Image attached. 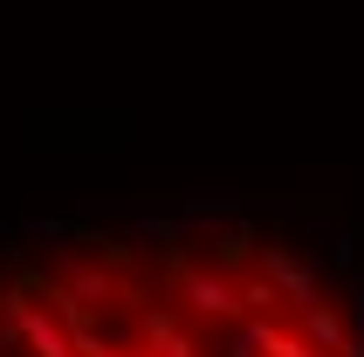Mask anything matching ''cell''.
I'll use <instances>...</instances> for the list:
<instances>
[{"mask_svg": "<svg viewBox=\"0 0 364 357\" xmlns=\"http://www.w3.org/2000/svg\"><path fill=\"white\" fill-rule=\"evenodd\" d=\"M227 357H262V351H255V343H247V330H241V343H234Z\"/></svg>", "mask_w": 364, "mask_h": 357, "instance_id": "cell-9", "label": "cell"}, {"mask_svg": "<svg viewBox=\"0 0 364 357\" xmlns=\"http://www.w3.org/2000/svg\"><path fill=\"white\" fill-rule=\"evenodd\" d=\"M138 337H144V351H151V357H206L200 337H193L172 309H144V316H138Z\"/></svg>", "mask_w": 364, "mask_h": 357, "instance_id": "cell-3", "label": "cell"}, {"mask_svg": "<svg viewBox=\"0 0 364 357\" xmlns=\"http://www.w3.org/2000/svg\"><path fill=\"white\" fill-rule=\"evenodd\" d=\"M296 330L309 337V351H323V357H337V343L350 337V323L337 316V302H323V296H309L303 309H296Z\"/></svg>", "mask_w": 364, "mask_h": 357, "instance_id": "cell-5", "label": "cell"}, {"mask_svg": "<svg viewBox=\"0 0 364 357\" xmlns=\"http://www.w3.org/2000/svg\"><path fill=\"white\" fill-rule=\"evenodd\" d=\"M172 282H179V302L193 309V316L206 323H241V289H234V275L227 268H193V261H172Z\"/></svg>", "mask_w": 364, "mask_h": 357, "instance_id": "cell-1", "label": "cell"}, {"mask_svg": "<svg viewBox=\"0 0 364 357\" xmlns=\"http://www.w3.org/2000/svg\"><path fill=\"white\" fill-rule=\"evenodd\" d=\"M62 289L76 302H138L131 289H117V268H103V261H62Z\"/></svg>", "mask_w": 364, "mask_h": 357, "instance_id": "cell-2", "label": "cell"}, {"mask_svg": "<svg viewBox=\"0 0 364 357\" xmlns=\"http://www.w3.org/2000/svg\"><path fill=\"white\" fill-rule=\"evenodd\" d=\"M247 255H255V234H247V227H234V234H220V240H213V268H227V275H234Z\"/></svg>", "mask_w": 364, "mask_h": 357, "instance_id": "cell-7", "label": "cell"}, {"mask_svg": "<svg viewBox=\"0 0 364 357\" xmlns=\"http://www.w3.org/2000/svg\"><path fill=\"white\" fill-rule=\"evenodd\" d=\"M268 282H275V296L282 302H296V309H303L309 296H323V289H316V268H309V261H296V255H282V247H268Z\"/></svg>", "mask_w": 364, "mask_h": 357, "instance_id": "cell-6", "label": "cell"}, {"mask_svg": "<svg viewBox=\"0 0 364 357\" xmlns=\"http://www.w3.org/2000/svg\"><path fill=\"white\" fill-rule=\"evenodd\" d=\"M97 255H103V268H131V247L124 240H97Z\"/></svg>", "mask_w": 364, "mask_h": 357, "instance_id": "cell-8", "label": "cell"}, {"mask_svg": "<svg viewBox=\"0 0 364 357\" xmlns=\"http://www.w3.org/2000/svg\"><path fill=\"white\" fill-rule=\"evenodd\" d=\"M247 343L262 357H323V351H309V337L296 323H282L275 309H255V316H247Z\"/></svg>", "mask_w": 364, "mask_h": 357, "instance_id": "cell-4", "label": "cell"}]
</instances>
